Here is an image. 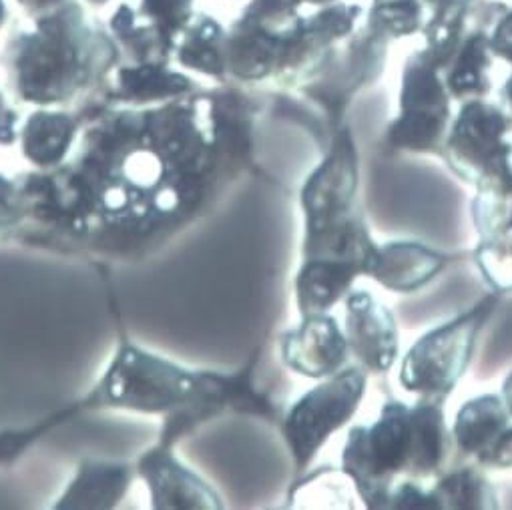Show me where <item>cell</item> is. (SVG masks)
Here are the masks:
<instances>
[{
  "label": "cell",
  "mask_w": 512,
  "mask_h": 510,
  "mask_svg": "<svg viewBox=\"0 0 512 510\" xmlns=\"http://www.w3.org/2000/svg\"><path fill=\"white\" fill-rule=\"evenodd\" d=\"M362 17L364 9L360 5L344 3V0L320 7L312 15H304L278 87L298 89L314 79L328 63L334 49L356 31Z\"/></svg>",
  "instance_id": "obj_10"
},
{
  "label": "cell",
  "mask_w": 512,
  "mask_h": 510,
  "mask_svg": "<svg viewBox=\"0 0 512 510\" xmlns=\"http://www.w3.org/2000/svg\"><path fill=\"white\" fill-rule=\"evenodd\" d=\"M227 29L211 15L197 13L177 37L173 61L183 69L205 75L213 81L229 83L225 59Z\"/></svg>",
  "instance_id": "obj_16"
},
{
  "label": "cell",
  "mask_w": 512,
  "mask_h": 510,
  "mask_svg": "<svg viewBox=\"0 0 512 510\" xmlns=\"http://www.w3.org/2000/svg\"><path fill=\"white\" fill-rule=\"evenodd\" d=\"M500 95H502V103H504V109H506V111L512 115V73H510V75H508V79L504 81Z\"/></svg>",
  "instance_id": "obj_32"
},
{
  "label": "cell",
  "mask_w": 512,
  "mask_h": 510,
  "mask_svg": "<svg viewBox=\"0 0 512 510\" xmlns=\"http://www.w3.org/2000/svg\"><path fill=\"white\" fill-rule=\"evenodd\" d=\"M480 468L506 470L512 468V426H508L500 438L490 446V450L476 460Z\"/></svg>",
  "instance_id": "obj_30"
},
{
  "label": "cell",
  "mask_w": 512,
  "mask_h": 510,
  "mask_svg": "<svg viewBox=\"0 0 512 510\" xmlns=\"http://www.w3.org/2000/svg\"><path fill=\"white\" fill-rule=\"evenodd\" d=\"M498 308V294H490L462 316L424 334L404 356L400 386L420 400L444 404L468 370L476 342Z\"/></svg>",
  "instance_id": "obj_4"
},
{
  "label": "cell",
  "mask_w": 512,
  "mask_h": 510,
  "mask_svg": "<svg viewBox=\"0 0 512 510\" xmlns=\"http://www.w3.org/2000/svg\"><path fill=\"white\" fill-rule=\"evenodd\" d=\"M388 49L390 41L360 23L356 31L334 49L324 69L298 87L300 95L324 113L330 133L346 125L344 121L352 101L382 79Z\"/></svg>",
  "instance_id": "obj_7"
},
{
  "label": "cell",
  "mask_w": 512,
  "mask_h": 510,
  "mask_svg": "<svg viewBox=\"0 0 512 510\" xmlns=\"http://www.w3.org/2000/svg\"><path fill=\"white\" fill-rule=\"evenodd\" d=\"M494 55L488 43V31L478 29L470 33L448 67L442 71L446 89L452 101L466 103L486 99L492 91Z\"/></svg>",
  "instance_id": "obj_20"
},
{
  "label": "cell",
  "mask_w": 512,
  "mask_h": 510,
  "mask_svg": "<svg viewBox=\"0 0 512 510\" xmlns=\"http://www.w3.org/2000/svg\"><path fill=\"white\" fill-rule=\"evenodd\" d=\"M13 33L0 55L15 95L33 105H61L101 81L121 59L109 31L93 23L77 0Z\"/></svg>",
  "instance_id": "obj_1"
},
{
  "label": "cell",
  "mask_w": 512,
  "mask_h": 510,
  "mask_svg": "<svg viewBox=\"0 0 512 510\" xmlns=\"http://www.w3.org/2000/svg\"><path fill=\"white\" fill-rule=\"evenodd\" d=\"M504 9L502 0H430L422 55L442 73L464 39L478 29L490 31Z\"/></svg>",
  "instance_id": "obj_11"
},
{
  "label": "cell",
  "mask_w": 512,
  "mask_h": 510,
  "mask_svg": "<svg viewBox=\"0 0 512 510\" xmlns=\"http://www.w3.org/2000/svg\"><path fill=\"white\" fill-rule=\"evenodd\" d=\"M346 338L350 354L370 374L392 370L400 342L394 314L368 292L346 296Z\"/></svg>",
  "instance_id": "obj_13"
},
{
  "label": "cell",
  "mask_w": 512,
  "mask_h": 510,
  "mask_svg": "<svg viewBox=\"0 0 512 510\" xmlns=\"http://www.w3.org/2000/svg\"><path fill=\"white\" fill-rule=\"evenodd\" d=\"M77 133V121L63 111H37L23 127V151L41 167L57 165L67 155Z\"/></svg>",
  "instance_id": "obj_23"
},
{
  "label": "cell",
  "mask_w": 512,
  "mask_h": 510,
  "mask_svg": "<svg viewBox=\"0 0 512 510\" xmlns=\"http://www.w3.org/2000/svg\"><path fill=\"white\" fill-rule=\"evenodd\" d=\"M139 472L149 484L155 508H223L221 496L193 470L183 466L171 446H155L145 452Z\"/></svg>",
  "instance_id": "obj_14"
},
{
  "label": "cell",
  "mask_w": 512,
  "mask_h": 510,
  "mask_svg": "<svg viewBox=\"0 0 512 510\" xmlns=\"http://www.w3.org/2000/svg\"><path fill=\"white\" fill-rule=\"evenodd\" d=\"M502 400H504V406L512 418V372L510 376L504 380V386H502Z\"/></svg>",
  "instance_id": "obj_33"
},
{
  "label": "cell",
  "mask_w": 512,
  "mask_h": 510,
  "mask_svg": "<svg viewBox=\"0 0 512 510\" xmlns=\"http://www.w3.org/2000/svg\"><path fill=\"white\" fill-rule=\"evenodd\" d=\"M109 33L117 45L119 57L129 61L127 65L173 61V49L145 19L139 17L137 9L125 3L119 5L111 17Z\"/></svg>",
  "instance_id": "obj_22"
},
{
  "label": "cell",
  "mask_w": 512,
  "mask_h": 510,
  "mask_svg": "<svg viewBox=\"0 0 512 510\" xmlns=\"http://www.w3.org/2000/svg\"><path fill=\"white\" fill-rule=\"evenodd\" d=\"M430 490L438 510H496L500 506L496 488L478 464L440 474Z\"/></svg>",
  "instance_id": "obj_24"
},
{
  "label": "cell",
  "mask_w": 512,
  "mask_h": 510,
  "mask_svg": "<svg viewBox=\"0 0 512 510\" xmlns=\"http://www.w3.org/2000/svg\"><path fill=\"white\" fill-rule=\"evenodd\" d=\"M510 420L502 396H476L458 410L452 426V444L464 458L478 460L510 426Z\"/></svg>",
  "instance_id": "obj_19"
},
{
  "label": "cell",
  "mask_w": 512,
  "mask_h": 510,
  "mask_svg": "<svg viewBox=\"0 0 512 510\" xmlns=\"http://www.w3.org/2000/svg\"><path fill=\"white\" fill-rule=\"evenodd\" d=\"M448 264L450 255L420 241L398 239L380 245L378 262L370 278L390 292L414 294L432 284Z\"/></svg>",
  "instance_id": "obj_15"
},
{
  "label": "cell",
  "mask_w": 512,
  "mask_h": 510,
  "mask_svg": "<svg viewBox=\"0 0 512 510\" xmlns=\"http://www.w3.org/2000/svg\"><path fill=\"white\" fill-rule=\"evenodd\" d=\"M452 434L442 404L418 400L412 408L388 400L372 426H354L342 452V472L372 510L390 508L394 486L404 478L444 474Z\"/></svg>",
  "instance_id": "obj_2"
},
{
  "label": "cell",
  "mask_w": 512,
  "mask_h": 510,
  "mask_svg": "<svg viewBox=\"0 0 512 510\" xmlns=\"http://www.w3.org/2000/svg\"><path fill=\"white\" fill-rule=\"evenodd\" d=\"M360 155L348 125L332 133L324 161L312 171L300 193L306 215L304 239L328 235L346 227L362 213L358 205Z\"/></svg>",
  "instance_id": "obj_9"
},
{
  "label": "cell",
  "mask_w": 512,
  "mask_h": 510,
  "mask_svg": "<svg viewBox=\"0 0 512 510\" xmlns=\"http://www.w3.org/2000/svg\"><path fill=\"white\" fill-rule=\"evenodd\" d=\"M512 115L486 99L466 101L450 123L442 159L468 185L512 171Z\"/></svg>",
  "instance_id": "obj_8"
},
{
  "label": "cell",
  "mask_w": 512,
  "mask_h": 510,
  "mask_svg": "<svg viewBox=\"0 0 512 510\" xmlns=\"http://www.w3.org/2000/svg\"><path fill=\"white\" fill-rule=\"evenodd\" d=\"M87 3H89L91 7H97V9H99V7H105V5L109 3V0H87Z\"/></svg>",
  "instance_id": "obj_36"
},
{
  "label": "cell",
  "mask_w": 512,
  "mask_h": 510,
  "mask_svg": "<svg viewBox=\"0 0 512 510\" xmlns=\"http://www.w3.org/2000/svg\"><path fill=\"white\" fill-rule=\"evenodd\" d=\"M197 83L169 67V63L123 65L115 73L113 97L131 105L167 103L197 93Z\"/></svg>",
  "instance_id": "obj_18"
},
{
  "label": "cell",
  "mask_w": 512,
  "mask_h": 510,
  "mask_svg": "<svg viewBox=\"0 0 512 510\" xmlns=\"http://www.w3.org/2000/svg\"><path fill=\"white\" fill-rule=\"evenodd\" d=\"M488 43L494 59H500L512 67V3L506 5L502 15L488 31Z\"/></svg>",
  "instance_id": "obj_29"
},
{
  "label": "cell",
  "mask_w": 512,
  "mask_h": 510,
  "mask_svg": "<svg viewBox=\"0 0 512 510\" xmlns=\"http://www.w3.org/2000/svg\"><path fill=\"white\" fill-rule=\"evenodd\" d=\"M9 21V7H7V0H0V29H3Z\"/></svg>",
  "instance_id": "obj_35"
},
{
  "label": "cell",
  "mask_w": 512,
  "mask_h": 510,
  "mask_svg": "<svg viewBox=\"0 0 512 510\" xmlns=\"http://www.w3.org/2000/svg\"><path fill=\"white\" fill-rule=\"evenodd\" d=\"M450 123L452 97L444 77L418 49L404 61L398 117L386 131V143L392 151L440 157Z\"/></svg>",
  "instance_id": "obj_5"
},
{
  "label": "cell",
  "mask_w": 512,
  "mask_h": 510,
  "mask_svg": "<svg viewBox=\"0 0 512 510\" xmlns=\"http://www.w3.org/2000/svg\"><path fill=\"white\" fill-rule=\"evenodd\" d=\"M302 5H310V7H326V5H334V3H340V0H300Z\"/></svg>",
  "instance_id": "obj_34"
},
{
  "label": "cell",
  "mask_w": 512,
  "mask_h": 510,
  "mask_svg": "<svg viewBox=\"0 0 512 510\" xmlns=\"http://www.w3.org/2000/svg\"><path fill=\"white\" fill-rule=\"evenodd\" d=\"M426 15V0H372L362 23L392 43L422 33Z\"/></svg>",
  "instance_id": "obj_25"
},
{
  "label": "cell",
  "mask_w": 512,
  "mask_h": 510,
  "mask_svg": "<svg viewBox=\"0 0 512 510\" xmlns=\"http://www.w3.org/2000/svg\"><path fill=\"white\" fill-rule=\"evenodd\" d=\"M360 270L344 260H304L296 274V302L304 316L324 314L346 300Z\"/></svg>",
  "instance_id": "obj_17"
},
{
  "label": "cell",
  "mask_w": 512,
  "mask_h": 510,
  "mask_svg": "<svg viewBox=\"0 0 512 510\" xmlns=\"http://www.w3.org/2000/svg\"><path fill=\"white\" fill-rule=\"evenodd\" d=\"M426 5H430V0H426Z\"/></svg>",
  "instance_id": "obj_37"
},
{
  "label": "cell",
  "mask_w": 512,
  "mask_h": 510,
  "mask_svg": "<svg viewBox=\"0 0 512 510\" xmlns=\"http://www.w3.org/2000/svg\"><path fill=\"white\" fill-rule=\"evenodd\" d=\"M282 362L296 374L322 380L348 366V338L334 316L310 314L280 338Z\"/></svg>",
  "instance_id": "obj_12"
},
{
  "label": "cell",
  "mask_w": 512,
  "mask_h": 510,
  "mask_svg": "<svg viewBox=\"0 0 512 510\" xmlns=\"http://www.w3.org/2000/svg\"><path fill=\"white\" fill-rule=\"evenodd\" d=\"M390 508H398V510H438L436 500L432 490H426L420 480L414 478H404L400 480L390 496Z\"/></svg>",
  "instance_id": "obj_28"
},
{
  "label": "cell",
  "mask_w": 512,
  "mask_h": 510,
  "mask_svg": "<svg viewBox=\"0 0 512 510\" xmlns=\"http://www.w3.org/2000/svg\"><path fill=\"white\" fill-rule=\"evenodd\" d=\"M366 370L346 366L306 392L284 416L282 436L298 470H306L332 434L344 428L366 396Z\"/></svg>",
  "instance_id": "obj_6"
},
{
  "label": "cell",
  "mask_w": 512,
  "mask_h": 510,
  "mask_svg": "<svg viewBox=\"0 0 512 510\" xmlns=\"http://www.w3.org/2000/svg\"><path fill=\"white\" fill-rule=\"evenodd\" d=\"M472 260L494 294H512V227L480 237L472 251Z\"/></svg>",
  "instance_id": "obj_26"
},
{
  "label": "cell",
  "mask_w": 512,
  "mask_h": 510,
  "mask_svg": "<svg viewBox=\"0 0 512 510\" xmlns=\"http://www.w3.org/2000/svg\"><path fill=\"white\" fill-rule=\"evenodd\" d=\"M302 7L300 0H249L227 29L229 83H280L304 17Z\"/></svg>",
  "instance_id": "obj_3"
},
{
  "label": "cell",
  "mask_w": 512,
  "mask_h": 510,
  "mask_svg": "<svg viewBox=\"0 0 512 510\" xmlns=\"http://www.w3.org/2000/svg\"><path fill=\"white\" fill-rule=\"evenodd\" d=\"M137 13L175 49L177 37L195 15V0H141Z\"/></svg>",
  "instance_id": "obj_27"
},
{
  "label": "cell",
  "mask_w": 512,
  "mask_h": 510,
  "mask_svg": "<svg viewBox=\"0 0 512 510\" xmlns=\"http://www.w3.org/2000/svg\"><path fill=\"white\" fill-rule=\"evenodd\" d=\"M19 7L33 19L55 11L57 7H61L65 0H17Z\"/></svg>",
  "instance_id": "obj_31"
},
{
  "label": "cell",
  "mask_w": 512,
  "mask_h": 510,
  "mask_svg": "<svg viewBox=\"0 0 512 510\" xmlns=\"http://www.w3.org/2000/svg\"><path fill=\"white\" fill-rule=\"evenodd\" d=\"M131 470L121 464L85 462L59 500V508H111L127 492Z\"/></svg>",
  "instance_id": "obj_21"
}]
</instances>
